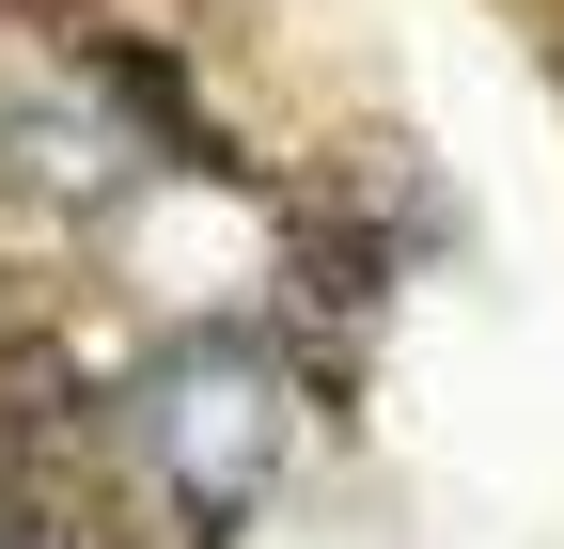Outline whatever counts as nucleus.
Listing matches in <instances>:
<instances>
[{
    "instance_id": "nucleus-1",
    "label": "nucleus",
    "mask_w": 564,
    "mask_h": 549,
    "mask_svg": "<svg viewBox=\"0 0 564 549\" xmlns=\"http://www.w3.org/2000/svg\"><path fill=\"white\" fill-rule=\"evenodd\" d=\"M314 440V362L267 346V330H173L95 392V440H79V487L95 518H141L158 549L236 534Z\"/></svg>"
}]
</instances>
